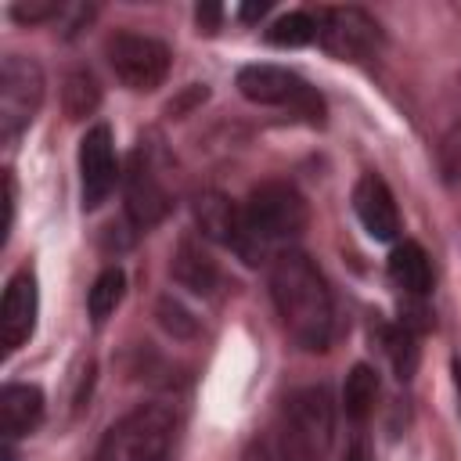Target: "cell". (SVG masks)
Here are the masks:
<instances>
[{"instance_id": "obj_14", "label": "cell", "mask_w": 461, "mask_h": 461, "mask_svg": "<svg viewBox=\"0 0 461 461\" xmlns=\"http://www.w3.org/2000/svg\"><path fill=\"white\" fill-rule=\"evenodd\" d=\"M43 418V393L25 382H11L0 389V432L4 439H18L32 432Z\"/></svg>"}, {"instance_id": "obj_11", "label": "cell", "mask_w": 461, "mask_h": 461, "mask_svg": "<svg viewBox=\"0 0 461 461\" xmlns=\"http://www.w3.org/2000/svg\"><path fill=\"white\" fill-rule=\"evenodd\" d=\"M119 180V162H115V140L104 122L90 126L79 140V191H83V209H97Z\"/></svg>"}, {"instance_id": "obj_23", "label": "cell", "mask_w": 461, "mask_h": 461, "mask_svg": "<svg viewBox=\"0 0 461 461\" xmlns=\"http://www.w3.org/2000/svg\"><path fill=\"white\" fill-rule=\"evenodd\" d=\"M241 461H295L285 447H281V439L277 436H256L249 447H245V457Z\"/></svg>"}, {"instance_id": "obj_18", "label": "cell", "mask_w": 461, "mask_h": 461, "mask_svg": "<svg viewBox=\"0 0 461 461\" xmlns=\"http://www.w3.org/2000/svg\"><path fill=\"white\" fill-rule=\"evenodd\" d=\"M61 104H65V115L68 119H86L97 112L101 104V86L97 79L86 72V68H72L61 83Z\"/></svg>"}, {"instance_id": "obj_10", "label": "cell", "mask_w": 461, "mask_h": 461, "mask_svg": "<svg viewBox=\"0 0 461 461\" xmlns=\"http://www.w3.org/2000/svg\"><path fill=\"white\" fill-rule=\"evenodd\" d=\"M169 205H173L169 187L151 158V148L140 140V148L133 151L130 169H126V216L137 230H148L166 220Z\"/></svg>"}, {"instance_id": "obj_25", "label": "cell", "mask_w": 461, "mask_h": 461, "mask_svg": "<svg viewBox=\"0 0 461 461\" xmlns=\"http://www.w3.org/2000/svg\"><path fill=\"white\" fill-rule=\"evenodd\" d=\"M158 317H162V324H166L169 331H176V335H194V321H191V313H187L180 303L162 299V303H158Z\"/></svg>"}, {"instance_id": "obj_12", "label": "cell", "mask_w": 461, "mask_h": 461, "mask_svg": "<svg viewBox=\"0 0 461 461\" xmlns=\"http://www.w3.org/2000/svg\"><path fill=\"white\" fill-rule=\"evenodd\" d=\"M36 310H40V292H36L32 270L11 274L4 299H0V342H4V349H18L22 342H29V335L36 328Z\"/></svg>"}, {"instance_id": "obj_15", "label": "cell", "mask_w": 461, "mask_h": 461, "mask_svg": "<svg viewBox=\"0 0 461 461\" xmlns=\"http://www.w3.org/2000/svg\"><path fill=\"white\" fill-rule=\"evenodd\" d=\"M169 270H173V281L194 295H212L220 288V267L209 259V252L194 238H180Z\"/></svg>"}, {"instance_id": "obj_24", "label": "cell", "mask_w": 461, "mask_h": 461, "mask_svg": "<svg viewBox=\"0 0 461 461\" xmlns=\"http://www.w3.org/2000/svg\"><path fill=\"white\" fill-rule=\"evenodd\" d=\"M11 14H14L18 22L36 25V22L58 18V14H61V4H54V0H29V4H14V7H11Z\"/></svg>"}, {"instance_id": "obj_9", "label": "cell", "mask_w": 461, "mask_h": 461, "mask_svg": "<svg viewBox=\"0 0 461 461\" xmlns=\"http://www.w3.org/2000/svg\"><path fill=\"white\" fill-rule=\"evenodd\" d=\"M194 223L202 227L205 238H212V241L234 249V252H238L245 263H252V267L267 256V249L252 238V230H249V223H245V209H238V205H234L227 194H220V191H202V194L194 198Z\"/></svg>"}, {"instance_id": "obj_5", "label": "cell", "mask_w": 461, "mask_h": 461, "mask_svg": "<svg viewBox=\"0 0 461 461\" xmlns=\"http://www.w3.org/2000/svg\"><path fill=\"white\" fill-rule=\"evenodd\" d=\"M238 90L245 101L252 104H267V108H292L295 115H303L306 122L321 126L324 122V101L317 97V90L295 76L292 68L281 65H245L238 72Z\"/></svg>"}, {"instance_id": "obj_7", "label": "cell", "mask_w": 461, "mask_h": 461, "mask_svg": "<svg viewBox=\"0 0 461 461\" xmlns=\"http://www.w3.org/2000/svg\"><path fill=\"white\" fill-rule=\"evenodd\" d=\"M43 104V68L32 58L7 54L0 65V140L14 144V137L36 119Z\"/></svg>"}, {"instance_id": "obj_19", "label": "cell", "mask_w": 461, "mask_h": 461, "mask_svg": "<svg viewBox=\"0 0 461 461\" xmlns=\"http://www.w3.org/2000/svg\"><path fill=\"white\" fill-rule=\"evenodd\" d=\"M122 292H126V274L119 267H104L97 274V281L90 285L86 292V310H90V321L101 324L115 313V306L122 303Z\"/></svg>"}, {"instance_id": "obj_3", "label": "cell", "mask_w": 461, "mask_h": 461, "mask_svg": "<svg viewBox=\"0 0 461 461\" xmlns=\"http://www.w3.org/2000/svg\"><path fill=\"white\" fill-rule=\"evenodd\" d=\"M176 436V414L166 403H140L101 439L97 461H166Z\"/></svg>"}, {"instance_id": "obj_22", "label": "cell", "mask_w": 461, "mask_h": 461, "mask_svg": "<svg viewBox=\"0 0 461 461\" xmlns=\"http://www.w3.org/2000/svg\"><path fill=\"white\" fill-rule=\"evenodd\" d=\"M439 169L447 184H461V122H454L439 140Z\"/></svg>"}, {"instance_id": "obj_16", "label": "cell", "mask_w": 461, "mask_h": 461, "mask_svg": "<svg viewBox=\"0 0 461 461\" xmlns=\"http://www.w3.org/2000/svg\"><path fill=\"white\" fill-rule=\"evenodd\" d=\"M389 281L403 295H429L432 288V263L418 241H396L389 252Z\"/></svg>"}, {"instance_id": "obj_8", "label": "cell", "mask_w": 461, "mask_h": 461, "mask_svg": "<svg viewBox=\"0 0 461 461\" xmlns=\"http://www.w3.org/2000/svg\"><path fill=\"white\" fill-rule=\"evenodd\" d=\"M321 18V47L339 58V61H360V58H371L378 54L382 47V25L360 11V7H328L317 14Z\"/></svg>"}, {"instance_id": "obj_29", "label": "cell", "mask_w": 461, "mask_h": 461, "mask_svg": "<svg viewBox=\"0 0 461 461\" xmlns=\"http://www.w3.org/2000/svg\"><path fill=\"white\" fill-rule=\"evenodd\" d=\"M267 7H270V4H245L238 14H241L245 22H256V18H263V14H267Z\"/></svg>"}, {"instance_id": "obj_28", "label": "cell", "mask_w": 461, "mask_h": 461, "mask_svg": "<svg viewBox=\"0 0 461 461\" xmlns=\"http://www.w3.org/2000/svg\"><path fill=\"white\" fill-rule=\"evenodd\" d=\"M216 22H220V7L202 4V7H198V25H202V29H216Z\"/></svg>"}, {"instance_id": "obj_17", "label": "cell", "mask_w": 461, "mask_h": 461, "mask_svg": "<svg viewBox=\"0 0 461 461\" xmlns=\"http://www.w3.org/2000/svg\"><path fill=\"white\" fill-rule=\"evenodd\" d=\"M375 400H378V375L367 364H357L346 375V385H342V411H346V418L349 421H364L375 411Z\"/></svg>"}, {"instance_id": "obj_26", "label": "cell", "mask_w": 461, "mask_h": 461, "mask_svg": "<svg viewBox=\"0 0 461 461\" xmlns=\"http://www.w3.org/2000/svg\"><path fill=\"white\" fill-rule=\"evenodd\" d=\"M11 220H14V176L11 169H4V223H0V245L11 234Z\"/></svg>"}, {"instance_id": "obj_2", "label": "cell", "mask_w": 461, "mask_h": 461, "mask_svg": "<svg viewBox=\"0 0 461 461\" xmlns=\"http://www.w3.org/2000/svg\"><path fill=\"white\" fill-rule=\"evenodd\" d=\"M277 439L295 461H324L335 439V403L324 385L288 393L277 421Z\"/></svg>"}, {"instance_id": "obj_27", "label": "cell", "mask_w": 461, "mask_h": 461, "mask_svg": "<svg viewBox=\"0 0 461 461\" xmlns=\"http://www.w3.org/2000/svg\"><path fill=\"white\" fill-rule=\"evenodd\" d=\"M342 461H375V454H371V447H367V439H353L349 443V450H346V457Z\"/></svg>"}, {"instance_id": "obj_6", "label": "cell", "mask_w": 461, "mask_h": 461, "mask_svg": "<svg viewBox=\"0 0 461 461\" xmlns=\"http://www.w3.org/2000/svg\"><path fill=\"white\" fill-rule=\"evenodd\" d=\"M104 58H108L115 79L140 94L162 86L169 76V65H173L169 47L162 40L140 36V32H112L104 40Z\"/></svg>"}, {"instance_id": "obj_20", "label": "cell", "mask_w": 461, "mask_h": 461, "mask_svg": "<svg viewBox=\"0 0 461 461\" xmlns=\"http://www.w3.org/2000/svg\"><path fill=\"white\" fill-rule=\"evenodd\" d=\"M378 335H382V349H385V357H389L396 378H400V382H411V375H414V367H418L414 331H411L407 324H382Z\"/></svg>"}, {"instance_id": "obj_1", "label": "cell", "mask_w": 461, "mask_h": 461, "mask_svg": "<svg viewBox=\"0 0 461 461\" xmlns=\"http://www.w3.org/2000/svg\"><path fill=\"white\" fill-rule=\"evenodd\" d=\"M270 299L285 324V331L303 349H328L335 335V299L306 252H277L270 263Z\"/></svg>"}, {"instance_id": "obj_4", "label": "cell", "mask_w": 461, "mask_h": 461, "mask_svg": "<svg viewBox=\"0 0 461 461\" xmlns=\"http://www.w3.org/2000/svg\"><path fill=\"white\" fill-rule=\"evenodd\" d=\"M245 223L252 230V238L263 249H270L277 241L299 238L310 223V209H306V198L292 184L263 180L252 187V194L245 202Z\"/></svg>"}, {"instance_id": "obj_13", "label": "cell", "mask_w": 461, "mask_h": 461, "mask_svg": "<svg viewBox=\"0 0 461 461\" xmlns=\"http://www.w3.org/2000/svg\"><path fill=\"white\" fill-rule=\"evenodd\" d=\"M353 212H357L360 227L367 230V238L396 241V234H400V209L393 202L389 184L378 173H364L353 184Z\"/></svg>"}, {"instance_id": "obj_21", "label": "cell", "mask_w": 461, "mask_h": 461, "mask_svg": "<svg viewBox=\"0 0 461 461\" xmlns=\"http://www.w3.org/2000/svg\"><path fill=\"white\" fill-rule=\"evenodd\" d=\"M321 32V18L310 14V11H288L281 14L270 29H267V43L274 47H303V43H313Z\"/></svg>"}, {"instance_id": "obj_30", "label": "cell", "mask_w": 461, "mask_h": 461, "mask_svg": "<svg viewBox=\"0 0 461 461\" xmlns=\"http://www.w3.org/2000/svg\"><path fill=\"white\" fill-rule=\"evenodd\" d=\"M454 385H457V411H461V360H454Z\"/></svg>"}]
</instances>
